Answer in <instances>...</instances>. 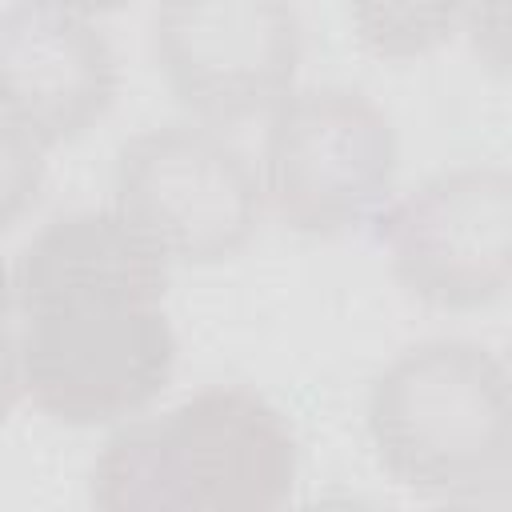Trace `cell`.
Listing matches in <instances>:
<instances>
[{"instance_id": "14", "label": "cell", "mask_w": 512, "mask_h": 512, "mask_svg": "<svg viewBox=\"0 0 512 512\" xmlns=\"http://www.w3.org/2000/svg\"><path fill=\"white\" fill-rule=\"evenodd\" d=\"M16 308V292H12V264L0 252V332L8 328V312Z\"/></svg>"}, {"instance_id": "2", "label": "cell", "mask_w": 512, "mask_h": 512, "mask_svg": "<svg viewBox=\"0 0 512 512\" xmlns=\"http://www.w3.org/2000/svg\"><path fill=\"white\" fill-rule=\"evenodd\" d=\"M368 444L392 484L428 500H504L512 488V380L468 336L400 348L368 388Z\"/></svg>"}, {"instance_id": "6", "label": "cell", "mask_w": 512, "mask_h": 512, "mask_svg": "<svg viewBox=\"0 0 512 512\" xmlns=\"http://www.w3.org/2000/svg\"><path fill=\"white\" fill-rule=\"evenodd\" d=\"M396 284L440 312L496 304L512 280V176L472 160L396 196L380 228Z\"/></svg>"}, {"instance_id": "13", "label": "cell", "mask_w": 512, "mask_h": 512, "mask_svg": "<svg viewBox=\"0 0 512 512\" xmlns=\"http://www.w3.org/2000/svg\"><path fill=\"white\" fill-rule=\"evenodd\" d=\"M24 400V372H20V348H16V332L4 328L0 332V428L8 424L12 408Z\"/></svg>"}, {"instance_id": "15", "label": "cell", "mask_w": 512, "mask_h": 512, "mask_svg": "<svg viewBox=\"0 0 512 512\" xmlns=\"http://www.w3.org/2000/svg\"><path fill=\"white\" fill-rule=\"evenodd\" d=\"M64 8H76L84 16H100V12H116V8H128L132 0H56Z\"/></svg>"}, {"instance_id": "8", "label": "cell", "mask_w": 512, "mask_h": 512, "mask_svg": "<svg viewBox=\"0 0 512 512\" xmlns=\"http://www.w3.org/2000/svg\"><path fill=\"white\" fill-rule=\"evenodd\" d=\"M120 92V60L96 16L56 0L0 8V116L40 148L96 128Z\"/></svg>"}, {"instance_id": "10", "label": "cell", "mask_w": 512, "mask_h": 512, "mask_svg": "<svg viewBox=\"0 0 512 512\" xmlns=\"http://www.w3.org/2000/svg\"><path fill=\"white\" fill-rule=\"evenodd\" d=\"M472 0H348L356 40L384 60H416L464 32Z\"/></svg>"}, {"instance_id": "12", "label": "cell", "mask_w": 512, "mask_h": 512, "mask_svg": "<svg viewBox=\"0 0 512 512\" xmlns=\"http://www.w3.org/2000/svg\"><path fill=\"white\" fill-rule=\"evenodd\" d=\"M464 32H468L472 48L484 56V64H492L500 72L504 56H508V4L504 0H472Z\"/></svg>"}, {"instance_id": "3", "label": "cell", "mask_w": 512, "mask_h": 512, "mask_svg": "<svg viewBox=\"0 0 512 512\" xmlns=\"http://www.w3.org/2000/svg\"><path fill=\"white\" fill-rule=\"evenodd\" d=\"M256 172L264 208L292 232L344 236L392 200L400 136L364 88L292 84L268 108Z\"/></svg>"}, {"instance_id": "1", "label": "cell", "mask_w": 512, "mask_h": 512, "mask_svg": "<svg viewBox=\"0 0 512 512\" xmlns=\"http://www.w3.org/2000/svg\"><path fill=\"white\" fill-rule=\"evenodd\" d=\"M300 472L288 416L248 384H208L112 428L88 472L104 512H272Z\"/></svg>"}, {"instance_id": "9", "label": "cell", "mask_w": 512, "mask_h": 512, "mask_svg": "<svg viewBox=\"0 0 512 512\" xmlns=\"http://www.w3.org/2000/svg\"><path fill=\"white\" fill-rule=\"evenodd\" d=\"M168 276L172 260L116 204L52 216L12 260V292L24 316L108 304H164Z\"/></svg>"}, {"instance_id": "7", "label": "cell", "mask_w": 512, "mask_h": 512, "mask_svg": "<svg viewBox=\"0 0 512 512\" xmlns=\"http://www.w3.org/2000/svg\"><path fill=\"white\" fill-rule=\"evenodd\" d=\"M148 48L188 116L236 124L296 84L304 28L292 0H160Z\"/></svg>"}, {"instance_id": "5", "label": "cell", "mask_w": 512, "mask_h": 512, "mask_svg": "<svg viewBox=\"0 0 512 512\" xmlns=\"http://www.w3.org/2000/svg\"><path fill=\"white\" fill-rule=\"evenodd\" d=\"M24 396L56 424L116 428L140 416L176 372L164 304L28 312L20 332Z\"/></svg>"}, {"instance_id": "11", "label": "cell", "mask_w": 512, "mask_h": 512, "mask_svg": "<svg viewBox=\"0 0 512 512\" xmlns=\"http://www.w3.org/2000/svg\"><path fill=\"white\" fill-rule=\"evenodd\" d=\"M44 176V148L0 116V228L16 224L36 204Z\"/></svg>"}, {"instance_id": "4", "label": "cell", "mask_w": 512, "mask_h": 512, "mask_svg": "<svg viewBox=\"0 0 512 512\" xmlns=\"http://www.w3.org/2000/svg\"><path fill=\"white\" fill-rule=\"evenodd\" d=\"M116 208L172 264H220L248 248L264 216L252 156L208 120H160L132 132L112 164Z\"/></svg>"}]
</instances>
